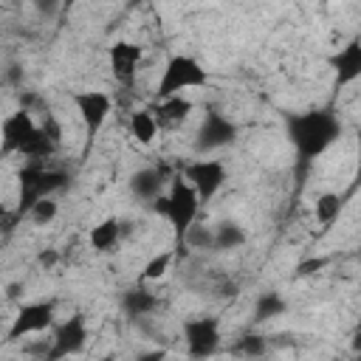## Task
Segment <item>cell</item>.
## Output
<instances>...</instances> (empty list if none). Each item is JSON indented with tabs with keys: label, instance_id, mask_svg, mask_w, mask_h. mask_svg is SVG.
I'll return each mask as SVG.
<instances>
[{
	"label": "cell",
	"instance_id": "6da1fadb",
	"mask_svg": "<svg viewBox=\"0 0 361 361\" xmlns=\"http://www.w3.org/2000/svg\"><path fill=\"white\" fill-rule=\"evenodd\" d=\"M341 135V121L333 110H307L288 118V138L296 149L299 169L305 172L319 155H324Z\"/></svg>",
	"mask_w": 361,
	"mask_h": 361
},
{
	"label": "cell",
	"instance_id": "7a4b0ae2",
	"mask_svg": "<svg viewBox=\"0 0 361 361\" xmlns=\"http://www.w3.org/2000/svg\"><path fill=\"white\" fill-rule=\"evenodd\" d=\"M68 186V175L59 169H51L39 161H28L17 172V214L28 217V212L42 200L54 197V192Z\"/></svg>",
	"mask_w": 361,
	"mask_h": 361
},
{
	"label": "cell",
	"instance_id": "3957f363",
	"mask_svg": "<svg viewBox=\"0 0 361 361\" xmlns=\"http://www.w3.org/2000/svg\"><path fill=\"white\" fill-rule=\"evenodd\" d=\"M149 206H152V212H158L161 217H166V223L172 226V231H175L178 240L186 237V231L195 226V217L200 212V200H197L195 189L183 180V175H175L169 180V189L161 197H155Z\"/></svg>",
	"mask_w": 361,
	"mask_h": 361
},
{
	"label": "cell",
	"instance_id": "277c9868",
	"mask_svg": "<svg viewBox=\"0 0 361 361\" xmlns=\"http://www.w3.org/2000/svg\"><path fill=\"white\" fill-rule=\"evenodd\" d=\"M209 85V73L206 68L189 56V54H175L166 59L161 79L155 85V99H169V96H183V90L189 87H206Z\"/></svg>",
	"mask_w": 361,
	"mask_h": 361
},
{
	"label": "cell",
	"instance_id": "5b68a950",
	"mask_svg": "<svg viewBox=\"0 0 361 361\" xmlns=\"http://www.w3.org/2000/svg\"><path fill=\"white\" fill-rule=\"evenodd\" d=\"M87 338H90V333H87L85 313H71L65 322L56 324L54 338H51V347L42 355V361H65L71 355H79L85 350Z\"/></svg>",
	"mask_w": 361,
	"mask_h": 361
},
{
	"label": "cell",
	"instance_id": "8992f818",
	"mask_svg": "<svg viewBox=\"0 0 361 361\" xmlns=\"http://www.w3.org/2000/svg\"><path fill=\"white\" fill-rule=\"evenodd\" d=\"M183 180L195 189L200 203H209L226 183V164L217 158H197L183 166Z\"/></svg>",
	"mask_w": 361,
	"mask_h": 361
},
{
	"label": "cell",
	"instance_id": "52a82bcc",
	"mask_svg": "<svg viewBox=\"0 0 361 361\" xmlns=\"http://www.w3.org/2000/svg\"><path fill=\"white\" fill-rule=\"evenodd\" d=\"M54 316H56V307L54 302H25L17 307L8 330H6V341H20L31 333H42L48 327H54Z\"/></svg>",
	"mask_w": 361,
	"mask_h": 361
},
{
	"label": "cell",
	"instance_id": "ba28073f",
	"mask_svg": "<svg viewBox=\"0 0 361 361\" xmlns=\"http://www.w3.org/2000/svg\"><path fill=\"white\" fill-rule=\"evenodd\" d=\"M220 319L217 316H195L183 322V341H186V353L192 358H209L217 353L220 347Z\"/></svg>",
	"mask_w": 361,
	"mask_h": 361
},
{
	"label": "cell",
	"instance_id": "9c48e42d",
	"mask_svg": "<svg viewBox=\"0 0 361 361\" xmlns=\"http://www.w3.org/2000/svg\"><path fill=\"white\" fill-rule=\"evenodd\" d=\"M71 102H73V107H76V113H79V118L87 130V138L99 135V130L104 127V121L113 110L110 93H104V90H76L71 96Z\"/></svg>",
	"mask_w": 361,
	"mask_h": 361
},
{
	"label": "cell",
	"instance_id": "30bf717a",
	"mask_svg": "<svg viewBox=\"0 0 361 361\" xmlns=\"http://www.w3.org/2000/svg\"><path fill=\"white\" fill-rule=\"evenodd\" d=\"M37 124L31 118V110L20 107L8 113L0 121V155H20V149L34 138Z\"/></svg>",
	"mask_w": 361,
	"mask_h": 361
},
{
	"label": "cell",
	"instance_id": "8fae6325",
	"mask_svg": "<svg viewBox=\"0 0 361 361\" xmlns=\"http://www.w3.org/2000/svg\"><path fill=\"white\" fill-rule=\"evenodd\" d=\"M237 141V124L231 118H226L223 113L217 110H209L200 130H197V149L200 152H209V149H220V147H228Z\"/></svg>",
	"mask_w": 361,
	"mask_h": 361
},
{
	"label": "cell",
	"instance_id": "7c38bea8",
	"mask_svg": "<svg viewBox=\"0 0 361 361\" xmlns=\"http://www.w3.org/2000/svg\"><path fill=\"white\" fill-rule=\"evenodd\" d=\"M141 56H144V51H141V45H135V42L118 39V42L110 45V68H113V76H116L124 87H130V85L135 82V71H138V65H141Z\"/></svg>",
	"mask_w": 361,
	"mask_h": 361
},
{
	"label": "cell",
	"instance_id": "4fadbf2b",
	"mask_svg": "<svg viewBox=\"0 0 361 361\" xmlns=\"http://www.w3.org/2000/svg\"><path fill=\"white\" fill-rule=\"evenodd\" d=\"M56 149H59V124H56L54 118H45V124L37 127L34 138L20 149V155H25L28 161L45 164Z\"/></svg>",
	"mask_w": 361,
	"mask_h": 361
},
{
	"label": "cell",
	"instance_id": "5bb4252c",
	"mask_svg": "<svg viewBox=\"0 0 361 361\" xmlns=\"http://www.w3.org/2000/svg\"><path fill=\"white\" fill-rule=\"evenodd\" d=\"M330 65L336 71V82L338 85H353L361 76V39L353 37L338 54L330 56Z\"/></svg>",
	"mask_w": 361,
	"mask_h": 361
},
{
	"label": "cell",
	"instance_id": "9a60e30c",
	"mask_svg": "<svg viewBox=\"0 0 361 361\" xmlns=\"http://www.w3.org/2000/svg\"><path fill=\"white\" fill-rule=\"evenodd\" d=\"M158 307H161L158 293L147 290L144 285H135V288L124 290V296H121V310H124L130 319H144V316L155 313Z\"/></svg>",
	"mask_w": 361,
	"mask_h": 361
},
{
	"label": "cell",
	"instance_id": "2e32d148",
	"mask_svg": "<svg viewBox=\"0 0 361 361\" xmlns=\"http://www.w3.org/2000/svg\"><path fill=\"white\" fill-rule=\"evenodd\" d=\"M164 172L161 169H152V166H144V169H138L133 178H130V192L138 197V200H144V203H152L155 197H161L164 195Z\"/></svg>",
	"mask_w": 361,
	"mask_h": 361
},
{
	"label": "cell",
	"instance_id": "e0dca14e",
	"mask_svg": "<svg viewBox=\"0 0 361 361\" xmlns=\"http://www.w3.org/2000/svg\"><path fill=\"white\" fill-rule=\"evenodd\" d=\"M87 240H90V248L99 251V254L113 251L118 245V240H121V223H118V217H104L102 223H96L90 228V234H87Z\"/></svg>",
	"mask_w": 361,
	"mask_h": 361
},
{
	"label": "cell",
	"instance_id": "ac0fdd59",
	"mask_svg": "<svg viewBox=\"0 0 361 361\" xmlns=\"http://www.w3.org/2000/svg\"><path fill=\"white\" fill-rule=\"evenodd\" d=\"M245 240H248L245 228L237 226V223H231V220H226V223H217V226H214L212 248H214V251H237V248L245 245Z\"/></svg>",
	"mask_w": 361,
	"mask_h": 361
},
{
	"label": "cell",
	"instance_id": "d6986e66",
	"mask_svg": "<svg viewBox=\"0 0 361 361\" xmlns=\"http://www.w3.org/2000/svg\"><path fill=\"white\" fill-rule=\"evenodd\" d=\"M130 133H133V138L138 144L149 147L155 141V135H158V121H155L152 110H135L130 116Z\"/></svg>",
	"mask_w": 361,
	"mask_h": 361
},
{
	"label": "cell",
	"instance_id": "ffe728a7",
	"mask_svg": "<svg viewBox=\"0 0 361 361\" xmlns=\"http://www.w3.org/2000/svg\"><path fill=\"white\" fill-rule=\"evenodd\" d=\"M341 195H336V192H322L319 197H316V203H313V214H316V220L327 228V226H333L336 220H338V214H341Z\"/></svg>",
	"mask_w": 361,
	"mask_h": 361
},
{
	"label": "cell",
	"instance_id": "44dd1931",
	"mask_svg": "<svg viewBox=\"0 0 361 361\" xmlns=\"http://www.w3.org/2000/svg\"><path fill=\"white\" fill-rule=\"evenodd\" d=\"M285 307H288V302L282 299V293H276V290H265V293H259V299H257V305H254V322L276 319V316L285 313Z\"/></svg>",
	"mask_w": 361,
	"mask_h": 361
},
{
	"label": "cell",
	"instance_id": "7402d4cb",
	"mask_svg": "<svg viewBox=\"0 0 361 361\" xmlns=\"http://www.w3.org/2000/svg\"><path fill=\"white\" fill-rule=\"evenodd\" d=\"M192 110H195V104L186 96H169V99L158 102V118H164V121H183Z\"/></svg>",
	"mask_w": 361,
	"mask_h": 361
},
{
	"label": "cell",
	"instance_id": "603a6c76",
	"mask_svg": "<svg viewBox=\"0 0 361 361\" xmlns=\"http://www.w3.org/2000/svg\"><path fill=\"white\" fill-rule=\"evenodd\" d=\"M172 259H175V254H172V251H161V254H155V257H152V259H147V265L141 268L138 282H141V285H147V282H158V279H164V276H166V271L172 268Z\"/></svg>",
	"mask_w": 361,
	"mask_h": 361
},
{
	"label": "cell",
	"instance_id": "cb8c5ba5",
	"mask_svg": "<svg viewBox=\"0 0 361 361\" xmlns=\"http://www.w3.org/2000/svg\"><path fill=\"white\" fill-rule=\"evenodd\" d=\"M265 350H268V338L262 333H245L237 341V353L245 358H259V355H265Z\"/></svg>",
	"mask_w": 361,
	"mask_h": 361
},
{
	"label": "cell",
	"instance_id": "d4e9b609",
	"mask_svg": "<svg viewBox=\"0 0 361 361\" xmlns=\"http://www.w3.org/2000/svg\"><path fill=\"white\" fill-rule=\"evenodd\" d=\"M56 214H59V203H56L54 197H42V200L28 212V220L37 223V226H48V223L56 220Z\"/></svg>",
	"mask_w": 361,
	"mask_h": 361
},
{
	"label": "cell",
	"instance_id": "484cf974",
	"mask_svg": "<svg viewBox=\"0 0 361 361\" xmlns=\"http://www.w3.org/2000/svg\"><path fill=\"white\" fill-rule=\"evenodd\" d=\"M212 240H214V228H209V226H192L183 237V243L189 248H212Z\"/></svg>",
	"mask_w": 361,
	"mask_h": 361
},
{
	"label": "cell",
	"instance_id": "4316f807",
	"mask_svg": "<svg viewBox=\"0 0 361 361\" xmlns=\"http://www.w3.org/2000/svg\"><path fill=\"white\" fill-rule=\"evenodd\" d=\"M59 259H62V254H59L56 248H45V251H39V254H37V265H39V268H45V271H51Z\"/></svg>",
	"mask_w": 361,
	"mask_h": 361
},
{
	"label": "cell",
	"instance_id": "83f0119b",
	"mask_svg": "<svg viewBox=\"0 0 361 361\" xmlns=\"http://www.w3.org/2000/svg\"><path fill=\"white\" fill-rule=\"evenodd\" d=\"M135 361H166V353L164 350H149V353H141Z\"/></svg>",
	"mask_w": 361,
	"mask_h": 361
},
{
	"label": "cell",
	"instance_id": "f1b7e54d",
	"mask_svg": "<svg viewBox=\"0 0 361 361\" xmlns=\"http://www.w3.org/2000/svg\"><path fill=\"white\" fill-rule=\"evenodd\" d=\"M324 259H310V262H302L299 265V274H313V268H322Z\"/></svg>",
	"mask_w": 361,
	"mask_h": 361
},
{
	"label": "cell",
	"instance_id": "f546056e",
	"mask_svg": "<svg viewBox=\"0 0 361 361\" xmlns=\"http://www.w3.org/2000/svg\"><path fill=\"white\" fill-rule=\"evenodd\" d=\"M8 217V209H6V203H0V223Z\"/></svg>",
	"mask_w": 361,
	"mask_h": 361
},
{
	"label": "cell",
	"instance_id": "4dcf8cb0",
	"mask_svg": "<svg viewBox=\"0 0 361 361\" xmlns=\"http://www.w3.org/2000/svg\"><path fill=\"white\" fill-rule=\"evenodd\" d=\"M102 361H118V358H116V355H104Z\"/></svg>",
	"mask_w": 361,
	"mask_h": 361
}]
</instances>
